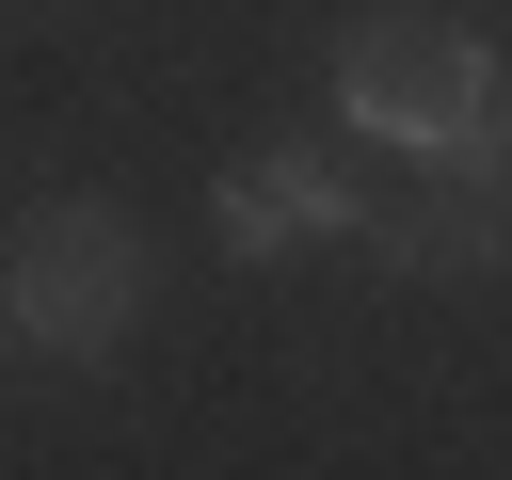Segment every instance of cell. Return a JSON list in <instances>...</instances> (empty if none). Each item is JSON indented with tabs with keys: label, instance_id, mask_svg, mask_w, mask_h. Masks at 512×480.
<instances>
[{
	"label": "cell",
	"instance_id": "cell-4",
	"mask_svg": "<svg viewBox=\"0 0 512 480\" xmlns=\"http://www.w3.org/2000/svg\"><path fill=\"white\" fill-rule=\"evenodd\" d=\"M224 240L240 256H304L320 224H352V192H336V160H304V144H272V160H224Z\"/></svg>",
	"mask_w": 512,
	"mask_h": 480
},
{
	"label": "cell",
	"instance_id": "cell-3",
	"mask_svg": "<svg viewBox=\"0 0 512 480\" xmlns=\"http://www.w3.org/2000/svg\"><path fill=\"white\" fill-rule=\"evenodd\" d=\"M496 240H512V112H480V128L384 208V256H400V272H480Z\"/></svg>",
	"mask_w": 512,
	"mask_h": 480
},
{
	"label": "cell",
	"instance_id": "cell-2",
	"mask_svg": "<svg viewBox=\"0 0 512 480\" xmlns=\"http://www.w3.org/2000/svg\"><path fill=\"white\" fill-rule=\"evenodd\" d=\"M128 304H144V256H128L112 208H32L16 224V336L32 352H112Z\"/></svg>",
	"mask_w": 512,
	"mask_h": 480
},
{
	"label": "cell",
	"instance_id": "cell-1",
	"mask_svg": "<svg viewBox=\"0 0 512 480\" xmlns=\"http://www.w3.org/2000/svg\"><path fill=\"white\" fill-rule=\"evenodd\" d=\"M336 112L400 160H448L496 112V48L464 16H368V32H336Z\"/></svg>",
	"mask_w": 512,
	"mask_h": 480
}]
</instances>
